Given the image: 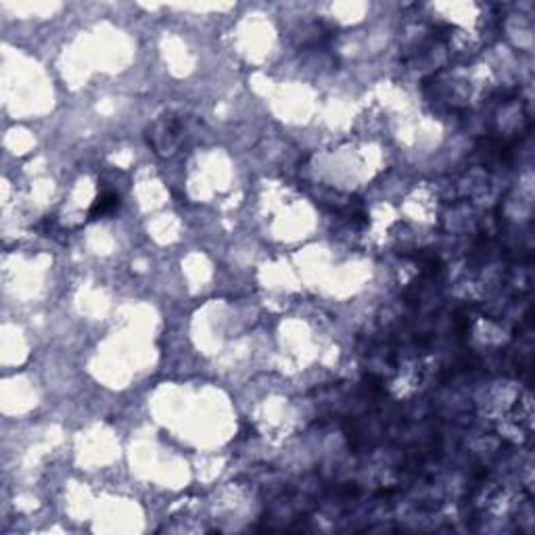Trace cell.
Returning a JSON list of instances; mask_svg holds the SVG:
<instances>
[{
  "instance_id": "cell-1",
  "label": "cell",
  "mask_w": 535,
  "mask_h": 535,
  "mask_svg": "<svg viewBox=\"0 0 535 535\" xmlns=\"http://www.w3.org/2000/svg\"><path fill=\"white\" fill-rule=\"evenodd\" d=\"M115 205H117V199H115V196H113V194H107V196H103V199H98V203H96V207H94L92 214H94V216H98V214L103 216V214H107V211L113 209Z\"/></svg>"
}]
</instances>
